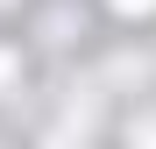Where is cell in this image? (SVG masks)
Returning a JSON list of instances; mask_svg holds the SVG:
<instances>
[{"label":"cell","mask_w":156,"mask_h":149,"mask_svg":"<svg viewBox=\"0 0 156 149\" xmlns=\"http://www.w3.org/2000/svg\"><path fill=\"white\" fill-rule=\"evenodd\" d=\"M114 7H121V14H149L156 0H114Z\"/></svg>","instance_id":"1"}]
</instances>
